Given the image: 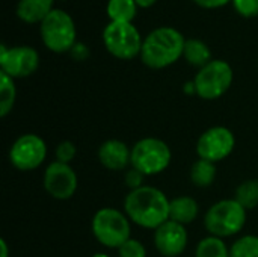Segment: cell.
Listing matches in <instances>:
<instances>
[{
	"label": "cell",
	"mask_w": 258,
	"mask_h": 257,
	"mask_svg": "<svg viewBox=\"0 0 258 257\" xmlns=\"http://www.w3.org/2000/svg\"><path fill=\"white\" fill-rule=\"evenodd\" d=\"M106 12L113 23H132L136 17L138 5L135 0H109Z\"/></svg>",
	"instance_id": "cell-19"
},
{
	"label": "cell",
	"mask_w": 258,
	"mask_h": 257,
	"mask_svg": "<svg viewBox=\"0 0 258 257\" xmlns=\"http://www.w3.org/2000/svg\"><path fill=\"white\" fill-rule=\"evenodd\" d=\"M234 200L246 211L255 209L258 206V179H249L242 182L236 188Z\"/></svg>",
	"instance_id": "cell-21"
},
{
	"label": "cell",
	"mask_w": 258,
	"mask_h": 257,
	"mask_svg": "<svg viewBox=\"0 0 258 257\" xmlns=\"http://www.w3.org/2000/svg\"><path fill=\"white\" fill-rule=\"evenodd\" d=\"M230 257H258V236L245 235L230 247Z\"/></svg>",
	"instance_id": "cell-23"
},
{
	"label": "cell",
	"mask_w": 258,
	"mask_h": 257,
	"mask_svg": "<svg viewBox=\"0 0 258 257\" xmlns=\"http://www.w3.org/2000/svg\"><path fill=\"white\" fill-rule=\"evenodd\" d=\"M76 153H77V148L74 145V142L71 141H62L56 145V150H54V156H56V161L57 162H62V164H71L76 158Z\"/></svg>",
	"instance_id": "cell-25"
},
{
	"label": "cell",
	"mask_w": 258,
	"mask_h": 257,
	"mask_svg": "<svg viewBox=\"0 0 258 257\" xmlns=\"http://www.w3.org/2000/svg\"><path fill=\"white\" fill-rule=\"evenodd\" d=\"M100 164L109 171H121L130 165L132 148L119 139L104 141L97 151Z\"/></svg>",
	"instance_id": "cell-14"
},
{
	"label": "cell",
	"mask_w": 258,
	"mask_h": 257,
	"mask_svg": "<svg viewBox=\"0 0 258 257\" xmlns=\"http://www.w3.org/2000/svg\"><path fill=\"white\" fill-rule=\"evenodd\" d=\"M195 257H230V248L224 239L209 235L198 242Z\"/></svg>",
	"instance_id": "cell-22"
},
{
	"label": "cell",
	"mask_w": 258,
	"mask_h": 257,
	"mask_svg": "<svg viewBox=\"0 0 258 257\" xmlns=\"http://www.w3.org/2000/svg\"><path fill=\"white\" fill-rule=\"evenodd\" d=\"M246 209L234 198L219 200L209 208L204 215V227L210 236L230 238L243 230L246 224Z\"/></svg>",
	"instance_id": "cell-3"
},
{
	"label": "cell",
	"mask_w": 258,
	"mask_h": 257,
	"mask_svg": "<svg viewBox=\"0 0 258 257\" xmlns=\"http://www.w3.org/2000/svg\"><path fill=\"white\" fill-rule=\"evenodd\" d=\"M230 2L231 0H194V3H197L200 8H204V9H218V8L228 5Z\"/></svg>",
	"instance_id": "cell-28"
},
{
	"label": "cell",
	"mask_w": 258,
	"mask_h": 257,
	"mask_svg": "<svg viewBox=\"0 0 258 257\" xmlns=\"http://www.w3.org/2000/svg\"><path fill=\"white\" fill-rule=\"evenodd\" d=\"M39 55L33 47L17 45L8 48L5 44L0 47V71L12 79L29 77L38 70Z\"/></svg>",
	"instance_id": "cell-11"
},
{
	"label": "cell",
	"mask_w": 258,
	"mask_h": 257,
	"mask_svg": "<svg viewBox=\"0 0 258 257\" xmlns=\"http://www.w3.org/2000/svg\"><path fill=\"white\" fill-rule=\"evenodd\" d=\"M47 158L45 141L35 133H26L18 136L11 150L9 162L20 171H32L44 164Z\"/></svg>",
	"instance_id": "cell-9"
},
{
	"label": "cell",
	"mask_w": 258,
	"mask_h": 257,
	"mask_svg": "<svg viewBox=\"0 0 258 257\" xmlns=\"http://www.w3.org/2000/svg\"><path fill=\"white\" fill-rule=\"evenodd\" d=\"M79 179L71 165L53 161L44 171L42 186L45 192L59 201H65L74 197L77 191Z\"/></svg>",
	"instance_id": "cell-12"
},
{
	"label": "cell",
	"mask_w": 258,
	"mask_h": 257,
	"mask_svg": "<svg viewBox=\"0 0 258 257\" xmlns=\"http://www.w3.org/2000/svg\"><path fill=\"white\" fill-rule=\"evenodd\" d=\"M71 56L74 58V59H77V61H83V59H86L88 56H89V48L85 45V44H82V42H76V45L71 48Z\"/></svg>",
	"instance_id": "cell-29"
},
{
	"label": "cell",
	"mask_w": 258,
	"mask_h": 257,
	"mask_svg": "<svg viewBox=\"0 0 258 257\" xmlns=\"http://www.w3.org/2000/svg\"><path fill=\"white\" fill-rule=\"evenodd\" d=\"M53 3L54 0H20L17 5V17L27 24H41L54 9Z\"/></svg>",
	"instance_id": "cell-15"
},
{
	"label": "cell",
	"mask_w": 258,
	"mask_h": 257,
	"mask_svg": "<svg viewBox=\"0 0 258 257\" xmlns=\"http://www.w3.org/2000/svg\"><path fill=\"white\" fill-rule=\"evenodd\" d=\"M236 147L234 133L224 126H215L201 133L197 141L198 159L218 164L227 159Z\"/></svg>",
	"instance_id": "cell-10"
},
{
	"label": "cell",
	"mask_w": 258,
	"mask_h": 257,
	"mask_svg": "<svg viewBox=\"0 0 258 257\" xmlns=\"http://www.w3.org/2000/svg\"><path fill=\"white\" fill-rule=\"evenodd\" d=\"M103 44L116 59L130 61L141 56L144 39L133 23L110 21L103 30Z\"/></svg>",
	"instance_id": "cell-7"
},
{
	"label": "cell",
	"mask_w": 258,
	"mask_h": 257,
	"mask_svg": "<svg viewBox=\"0 0 258 257\" xmlns=\"http://www.w3.org/2000/svg\"><path fill=\"white\" fill-rule=\"evenodd\" d=\"M183 58L187 61V64H190L194 67H198V68H203L210 61H213L209 45L204 41L198 39V38L186 39Z\"/></svg>",
	"instance_id": "cell-17"
},
{
	"label": "cell",
	"mask_w": 258,
	"mask_h": 257,
	"mask_svg": "<svg viewBox=\"0 0 258 257\" xmlns=\"http://www.w3.org/2000/svg\"><path fill=\"white\" fill-rule=\"evenodd\" d=\"M39 32L44 45L53 53H67L76 45L74 20L62 9H53L41 23Z\"/></svg>",
	"instance_id": "cell-6"
},
{
	"label": "cell",
	"mask_w": 258,
	"mask_h": 257,
	"mask_svg": "<svg viewBox=\"0 0 258 257\" xmlns=\"http://www.w3.org/2000/svg\"><path fill=\"white\" fill-rule=\"evenodd\" d=\"M233 77V68L228 62L213 59L200 68L194 79L197 95L203 100H216L231 88Z\"/></svg>",
	"instance_id": "cell-8"
},
{
	"label": "cell",
	"mask_w": 258,
	"mask_h": 257,
	"mask_svg": "<svg viewBox=\"0 0 258 257\" xmlns=\"http://www.w3.org/2000/svg\"><path fill=\"white\" fill-rule=\"evenodd\" d=\"M144 177L145 176L141 171H138L135 168H130V170H127V173L124 176V180H125V185L130 188V191H133V189H138V188L144 186Z\"/></svg>",
	"instance_id": "cell-27"
},
{
	"label": "cell",
	"mask_w": 258,
	"mask_h": 257,
	"mask_svg": "<svg viewBox=\"0 0 258 257\" xmlns=\"http://www.w3.org/2000/svg\"><path fill=\"white\" fill-rule=\"evenodd\" d=\"M138 8H151L157 0H135Z\"/></svg>",
	"instance_id": "cell-31"
},
{
	"label": "cell",
	"mask_w": 258,
	"mask_h": 257,
	"mask_svg": "<svg viewBox=\"0 0 258 257\" xmlns=\"http://www.w3.org/2000/svg\"><path fill=\"white\" fill-rule=\"evenodd\" d=\"M186 39L174 27H157L144 39L141 59L151 70H162L175 64L184 52Z\"/></svg>",
	"instance_id": "cell-2"
},
{
	"label": "cell",
	"mask_w": 258,
	"mask_h": 257,
	"mask_svg": "<svg viewBox=\"0 0 258 257\" xmlns=\"http://www.w3.org/2000/svg\"><path fill=\"white\" fill-rule=\"evenodd\" d=\"M0 257H9L8 242L5 239H0Z\"/></svg>",
	"instance_id": "cell-30"
},
{
	"label": "cell",
	"mask_w": 258,
	"mask_h": 257,
	"mask_svg": "<svg viewBox=\"0 0 258 257\" xmlns=\"http://www.w3.org/2000/svg\"><path fill=\"white\" fill-rule=\"evenodd\" d=\"M92 257H109L106 253H95Z\"/></svg>",
	"instance_id": "cell-33"
},
{
	"label": "cell",
	"mask_w": 258,
	"mask_h": 257,
	"mask_svg": "<svg viewBox=\"0 0 258 257\" xmlns=\"http://www.w3.org/2000/svg\"><path fill=\"white\" fill-rule=\"evenodd\" d=\"M184 92H187V94H197V88H195L194 80H190V82H187L184 85Z\"/></svg>",
	"instance_id": "cell-32"
},
{
	"label": "cell",
	"mask_w": 258,
	"mask_h": 257,
	"mask_svg": "<svg viewBox=\"0 0 258 257\" xmlns=\"http://www.w3.org/2000/svg\"><path fill=\"white\" fill-rule=\"evenodd\" d=\"M172 159L169 145L159 138H142L132 147L130 165L145 177L163 173Z\"/></svg>",
	"instance_id": "cell-5"
},
{
	"label": "cell",
	"mask_w": 258,
	"mask_h": 257,
	"mask_svg": "<svg viewBox=\"0 0 258 257\" xmlns=\"http://www.w3.org/2000/svg\"><path fill=\"white\" fill-rule=\"evenodd\" d=\"M128 217L115 208H101L95 212L91 223L94 238L106 248H119L132 236Z\"/></svg>",
	"instance_id": "cell-4"
},
{
	"label": "cell",
	"mask_w": 258,
	"mask_h": 257,
	"mask_svg": "<svg viewBox=\"0 0 258 257\" xmlns=\"http://www.w3.org/2000/svg\"><path fill=\"white\" fill-rule=\"evenodd\" d=\"M169 203L171 200L163 191L144 185L125 195L124 214L133 224L156 230L169 220Z\"/></svg>",
	"instance_id": "cell-1"
},
{
	"label": "cell",
	"mask_w": 258,
	"mask_h": 257,
	"mask_svg": "<svg viewBox=\"0 0 258 257\" xmlns=\"http://www.w3.org/2000/svg\"><path fill=\"white\" fill-rule=\"evenodd\" d=\"M200 206L195 198L189 195H178L169 203V220L187 226L194 223L198 217Z\"/></svg>",
	"instance_id": "cell-16"
},
{
	"label": "cell",
	"mask_w": 258,
	"mask_h": 257,
	"mask_svg": "<svg viewBox=\"0 0 258 257\" xmlns=\"http://www.w3.org/2000/svg\"><path fill=\"white\" fill-rule=\"evenodd\" d=\"M186 226L168 220L154 230V247L163 257H178L187 247Z\"/></svg>",
	"instance_id": "cell-13"
},
{
	"label": "cell",
	"mask_w": 258,
	"mask_h": 257,
	"mask_svg": "<svg viewBox=\"0 0 258 257\" xmlns=\"http://www.w3.org/2000/svg\"><path fill=\"white\" fill-rule=\"evenodd\" d=\"M236 12L242 17L252 18L258 15V0H231Z\"/></svg>",
	"instance_id": "cell-26"
},
{
	"label": "cell",
	"mask_w": 258,
	"mask_h": 257,
	"mask_svg": "<svg viewBox=\"0 0 258 257\" xmlns=\"http://www.w3.org/2000/svg\"><path fill=\"white\" fill-rule=\"evenodd\" d=\"M17 98V88L14 79L0 71V117L5 118L11 114Z\"/></svg>",
	"instance_id": "cell-20"
},
{
	"label": "cell",
	"mask_w": 258,
	"mask_h": 257,
	"mask_svg": "<svg viewBox=\"0 0 258 257\" xmlns=\"http://www.w3.org/2000/svg\"><path fill=\"white\" fill-rule=\"evenodd\" d=\"M216 164L204 159H198L194 162L190 168V180L197 188H209L216 180Z\"/></svg>",
	"instance_id": "cell-18"
},
{
	"label": "cell",
	"mask_w": 258,
	"mask_h": 257,
	"mask_svg": "<svg viewBox=\"0 0 258 257\" xmlns=\"http://www.w3.org/2000/svg\"><path fill=\"white\" fill-rule=\"evenodd\" d=\"M118 256L119 257H147V248L144 244L135 238H130L127 242H124L118 248Z\"/></svg>",
	"instance_id": "cell-24"
}]
</instances>
